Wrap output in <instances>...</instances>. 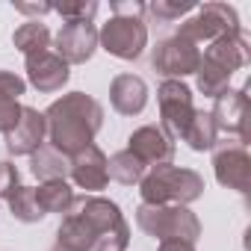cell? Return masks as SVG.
I'll list each match as a JSON object with an SVG mask.
<instances>
[{"label": "cell", "mask_w": 251, "mask_h": 251, "mask_svg": "<svg viewBox=\"0 0 251 251\" xmlns=\"http://www.w3.org/2000/svg\"><path fill=\"white\" fill-rule=\"evenodd\" d=\"M68 175L74 180V186L86 189V192H100L106 189L109 183V175H106V154L98 148V145H89L86 151L74 154L68 160Z\"/></svg>", "instance_id": "14"}, {"label": "cell", "mask_w": 251, "mask_h": 251, "mask_svg": "<svg viewBox=\"0 0 251 251\" xmlns=\"http://www.w3.org/2000/svg\"><path fill=\"white\" fill-rule=\"evenodd\" d=\"M136 225L166 242V239H183V242H198L201 236V222L198 216L189 210V207H180V204H163V207H151V204H139L136 207Z\"/></svg>", "instance_id": "3"}, {"label": "cell", "mask_w": 251, "mask_h": 251, "mask_svg": "<svg viewBox=\"0 0 251 251\" xmlns=\"http://www.w3.org/2000/svg\"><path fill=\"white\" fill-rule=\"evenodd\" d=\"M21 109H24V103H18L15 98H6V95H0V133H9L15 124H18V118H21Z\"/></svg>", "instance_id": "27"}, {"label": "cell", "mask_w": 251, "mask_h": 251, "mask_svg": "<svg viewBox=\"0 0 251 251\" xmlns=\"http://www.w3.org/2000/svg\"><path fill=\"white\" fill-rule=\"evenodd\" d=\"M157 103H160V130L172 142H183L186 127L195 118V100L192 89L183 80H163L157 89Z\"/></svg>", "instance_id": "5"}, {"label": "cell", "mask_w": 251, "mask_h": 251, "mask_svg": "<svg viewBox=\"0 0 251 251\" xmlns=\"http://www.w3.org/2000/svg\"><path fill=\"white\" fill-rule=\"evenodd\" d=\"M195 3L192 0H154V3H148V12L157 18V21H180L186 12H192Z\"/></svg>", "instance_id": "24"}, {"label": "cell", "mask_w": 251, "mask_h": 251, "mask_svg": "<svg viewBox=\"0 0 251 251\" xmlns=\"http://www.w3.org/2000/svg\"><path fill=\"white\" fill-rule=\"evenodd\" d=\"M33 192H36V201H39V207H42L45 216H50V213L65 216V213L74 207V198H77L68 180H45V183H39V189H33Z\"/></svg>", "instance_id": "17"}, {"label": "cell", "mask_w": 251, "mask_h": 251, "mask_svg": "<svg viewBox=\"0 0 251 251\" xmlns=\"http://www.w3.org/2000/svg\"><path fill=\"white\" fill-rule=\"evenodd\" d=\"M50 251H65V248H59V245H53V248H50Z\"/></svg>", "instance_id": "32"}, {"label": "cell", "mask_w": 251, "mask_h": 251, "mask_svg": "<svg viewBox=\"0 0 251 251\" xmlns=\"http://www.w3.org/2000/svg\"><path fill=\"white\" fill-rule=\"evenodd\" d=\"M98 48H103L109 56L133 62L145 53L148 48V27L142 18H127V15H112L100 30H98Z\"/></svg>", "instance_id": "4"}, {"label": "cell", "mask_w": 251, "mask_h": 251, "mask_svg": "<svg viewBox=\"0 0 251 251\" xmlns=\"http://www.w3.org/2000/svg\"><path fill=\"white\" fill-rule=\"evenodd\" d=\"M183 142H186L192 151H201V154L216 148V142H219V130H216V124H213L210 112H204V109H195V118H192V124L186 127V136H183Z\"/></svg>", "instance_id": "22"}, {"label": "cell", "mask_w": 251, "mask_h": 251, "mask_svg": "<svg viewBox=\"0 0 251 251\" xmlns=\"http://www.w3.org/2000/svg\"><path fill=\"white\" fill-rule=\"evenodd\" d=\"M213 172L216 180L239 195H248L251 189V157L245 151V142H216L213 148Z\"/></svg>", "instance_id": "8"}, {"label": "cell", "mask_w": 251, "mask_h": 251, "mask_svg": "<svg viewBox=\"0 0 251 251\" xmlns=\"http://www.w3.org/2000/svg\"><path fill=\"white\" fill-rule=\"evenodd\" d=\"M109 12L112 15H127V18H142L148 12V3H139V0H112Z\"/></svg>", "instance_id": "29"}, {"label": "cell", "mask_w": 251, "mask_h": 251, "mask_svg": "<svg viewBox=\"0 0 251 251\" xmlns=\"http://www.w3.org/2000/svg\"><path fill=\"white\" fill-rule=\"evenodd\" d=\"M139 195H142V204H151V207H163V204L189 207L204 195V177L192 169H180L172 163L154 166L139 180Z\"/></svg>", "instance_id": "2"}, {"label": "cell", "mask_w": 251, "mask_h": 251, "mask_svg": "<svg viewBox=\"0 0 251 251\" xmlns=\"http://www.w3.org/2000/svg\"><path fill=\"white\" fill-rule=\"evenodd\" d=\"M9 157H30L36 154L45 142H48V124H45V112H39L36 106H24L18 124L3 136Z\"/></svg>", "instance_id": "10"}, {"label": "cell", "mask_w": 251, "mask_h": 251, "mask_svg": "<svg viewBox=\"0 0 251 251\" xmlns=\"http://www.w3.org/2000/svg\"><path fill=\"white\" fill-rule=\"evenodd\" d=\"M201 56L210 59V62H216V65H222L225 71L233 74V71H239V68L248 65V59H251V45H248V36H245L242 30H233V33H225V36H219L216 42H210Z\"/></svg>", "instance_id": "15"}, {"label": "cell", "mask_w": 251, "mask_h": 251, "mask_svg": "<svg viewBox=\"0 0 251 251\" xmlns=\"http://www.w3.org/2000/svg\"><path fill=\"white\" fill-rule=\"evenodd\" d=\"M233 30H242L239 15H236L233 6H227V3H204V6H195L192 18L180 21L177 36H183L192 45H210L219 36L233 33Z\"/></svg>", "instance_id": "6"}, {"label": "cell", "mask_w": 251, "mask_h": 251, "mask_svg": "<svg viewBox=\"0 0 251 251\" xmlns=\"http://www.w3.org/2000/svg\"><path fill=\"white\" fill-rule=\"evenodd\" d=\"M151 65L166 80H183V77H189V74L198 71V65H201V48L175 33V36L157 42V48L151 53Z\"/></svg>", "instance_id": "7"}, {"label": "cell", "mask_w": 251, "mask_h": 251, "mask_svg": "<svg viewBox=\"0 0 251 251\" xmlns=\"http://www.w3.org/2000/svg\"><path fill=\"white\" fill-rule=\"evenodd\" d=\"M145 172H148V166H145L142 160H136L127 148L118 151V154H112V157L106 160V175H109V180H115V183H121V186H139V180L145 177Z\"/></svg>", "instance_id": "19"}, {"label": "cell", "mask_w": 251, "mask_h": 251, "mask_svg": "<svg viewBox=\"0 0 251 251\" xmlns=\"http://www.w3.org/2000/svg\"><path fill=\"white\" fill-rule=\"evenodd\" d=\"M157 251H195V245L183 242V239H166V242H160Z\"/></svg>", "instance_id": "31"}, {"label": "cell", "mask_w": 251, "mask_h": 251, "mask_svg": "<svg viewBox=\"0 0 251 251\" xmlns=\"http://www.w3.org/2000/svg\"><path fill=\"white\" fill-rule=\"evenodd\" d=\"M53 12H59L62 15V21H92L95 15H98V3L95 0H77V3H56V6H50Z\"/></svg>", "instance_id": "25"}, {"label": "cell", "mask_w": 251, "mask_h": 251, "mask_svg": "<svg viewBox=\"0 0 251 251\" xmlns=\"http://www.w3.org/2000/svg\"><path fill=\"white\" fill-rule=\"evenodd\" d=\"M21 186V172L12 160H0V198H12V192Z\"/></svg>", "instance_id": "26"}, {"label": "cell", "mask_w": 251, "mask_h": 251, "mask_svg": "<svg viewBox=\"0 0 251 251\" xmlns=\"http://www.w3.org/2000/svg\"><path fill=\"white\" fill-rule=\"evenodd\" d=\"M45 124L50 148L71 160L95 145V136L103 127V106L86 92H68L45 109Z\"/></svg>", "instance_id": "1"}, {"label": "cell", "mask_w": 251, "mask_h": 251, "mask_svg": "<svg viewBox=\"0 0 251 251\" xmlns=\"http://www.w3.org/2000/svg\"><path fill=\"white\" fill-rule=\"evenodd\" d=\"M24 68H27V83L45 95L50 92H59L68 77H71V65L65 59H59L53 50H42V53H33V56H24Z\"/></svg>", "instance_id": "11"}, {"label": "cell", "mask_w": 251, "mask_h": 251, "mask_svg": "<svg viewBox=\"0 0 251 251\" xmlns=\"http://www.w3.org/2000/svg\"><path fill=\"white\" fill-rule=\"evenodd\" d=\"M245 112H248L245 89H227L222 98H216L210 118L219 133H227V136H236L239 142H245Z\"/></svg>", "instance_id": "13"}, {"label": "cell", "mask_w": 251, "mask_h": 251, "mask_svg": "<svg viewBox=\"0 0 251 251\" xmlns=\"http://www.w3.org/2000/svg\"><path fill=\"white\" fill-rule=\"evenodd\" d=\"M230 71H225L222 65H216V62H210V59H204L201 56V65H198V71H195V83H198V92L204 95V98H222L227 89H230Z\"/></svg>", "instance_id": "20"}, {"label": "cell", "mask_w": 251, "mask_h": 251, "mask_svg": "<svg viewBox=\"0 0 251 251\" xmlns=\"http://www.w3.org/2000/svg\"><path fill=\"white\" fill-rule=\"evenodd\" d=\"M12 45H15L24 56L50 50V30H48L39 18H36V21H27V24H21V27L12 33Z\"/></svg>", "instance_id": "21"}, {"label": "cell", "mask_w": 251, "mask_h": 251, "mask_svg": "<svg viewBox=\"0 0 251 251\" xmlns=\"http://www.w3.org/2000/svg\"><path fill=\"white\" fill-rule=\"evenodd\" d=\"M6 204H9V210H12V216H15L18 222L36 225V222L45 219V213H42V207H39V201H36L33 186H24V183H21V186L12 192V198H9Z\"/></svg>", "instance_id": "23"}, {"label": "cell", "mask_w": 251, "mask_h": 251, "mask_svg": "<svg viewBox=\"0 0 251 251\" xmlns=\"http://www.w3.org/2000/svg\"><path fill=\"white\" fill-rule=\"evenodd\" d=\"M109 103L118 115H139L148 106V83L136 74H118L109 83Z\"/></svg>", "instance_id": "16"}, {"label": "cell", "mask_w": 251, "mask_h": 251, "mask_svg": "<svg viewBox=\"0 0 251 251\" xmlns=\"http://www.w3.org/2000/svg\"><path fill=\"white\" fill-rule=\"evenodd\" d=\"M30 172H33V177H39V183L65 180L68 177V157L53 151L50 145H42L36 154H30Z\"/></svg>", "instance_id": "18"}, {"label": "cell", "mask_w": 251, "mask_h": 251, "mask_svg": "<svg viewBox=\"0 0 251 251\" xmlns=\"http://www.w3.org/2000/svg\"><path fill=\"white\" fill-rule=\"evenodd\" d=\"M27 92V80L18 77L15 71H6V68H0V95H6V98H21Z\"/></svg>", "instance_id": "28"}, {"label": "cell", "mask_w": 251, "mask_h": 251, "mask_svg": "<svg viewBox=\"0 0 251 251\" xmlns=\"http://www.w3.org/2000/svg\"><path fill=\"white\" fill-rule=\"evenodd\" d=\"M127 151L142 160L148 169L154 166H169L175 160V142L157 127V124H145V127L133 130L130 139H127Z\"/></svg>", "instance_id": "12"}, {"label": "cell", "mask_w": 251, "mask_h": 251, "mask_svg": "<svg viewBox=\"0 0 251 251\" xmlns=\"http://www.w3.org/2000/svg\"><path fill=\"white\" fill-rule=\"evenodd\" d=\"M98 50V30L92 21H65L56 33V56L68 65H83Z\"/></svg>", "instance_id": "9"}, {"label": "cell", "mask_w": 251, "mask_h": 251, "mask_svg": "<svg viewBox=\"0 0 251 251\" xmlns=\"http://www.w3.org/2000/svg\"><path fill=\"white\" fill-rule=\"evenodd\" d=\"M15 9L18 12H24V15H48V12H53L50 9V3H15Z\"/></svg>", "instance_id": "30"}]
</instances>
